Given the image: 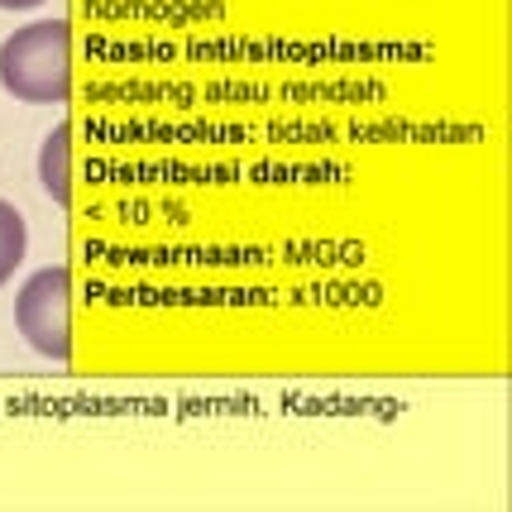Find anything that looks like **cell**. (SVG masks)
Returning <instances> with one entry per match:
<instances>
[{"instance_id":"obj_1","label":"cell","mask_w":512,"mask_h":512,"mask_svg":"<svg viewBox=\"0 0 512 512\" xmlns=\"http://www.w3.org/2000/svg\"><path fill=\"white\" fill-rule=\"evenodd\" d=\"M0 87L29 106H53L72 87V29L67 20H39L0 44Z\"/></svg>"},{"instance_id":"obj_2","label":"cell","mask_w":512,"mask_h":512,"mask_svg":"<svg viewBox=\"0 0 512 512\" xmlns=\"http://www.w3.org/2000/svg\"><path fill=\"white\" fill-rule=\"evenodd\" d=\"M15 326L29 340V350H39L44 359H72V273L63 264L29 273V283L15 297Z\"/></svg>"},{"instance_id":"obj_3","label":"cell","mask_w":512,"mask_h":512,"mask_svg":"<svg viewBox=\"0 0 512 512\" xmlns=\"http://www.w3.org/2000/svg\"><path fill=\"white\" fill-rule=\"evenodd\" d=\"M67 163H72V125H58L44 139V149H39V178H44L48 197L58 201V206L72 201V173H67Z\"/></svg>"},{"instance_id":"obj_4","label":"cell","mask_w":512,"mask_h":512,"mask_svg":"<svg viewBox=\"0 0 512 512\" xmlns=\"http://www.w3.org/2000/svg\"><path fill=\"white\" fill-rule=\"evenodd\" d=\"M24 249H29V235H24V216L0 201V288L15 278V268L24 264Z\"/></svg>"},{"instance_id":"obj_5","label":"cell","mask_w":512,"mask_h":512,"mask_svg":"<svg viewBox=\"0 0 512 512\" xmlns=\"http://www.w3.org/2000/svg\"><path fill=\"white\" fill-rule=\"evenodd\" d=\"M34 5H44V0H0V10H34Z\"/></svg>"}]
</instances>
